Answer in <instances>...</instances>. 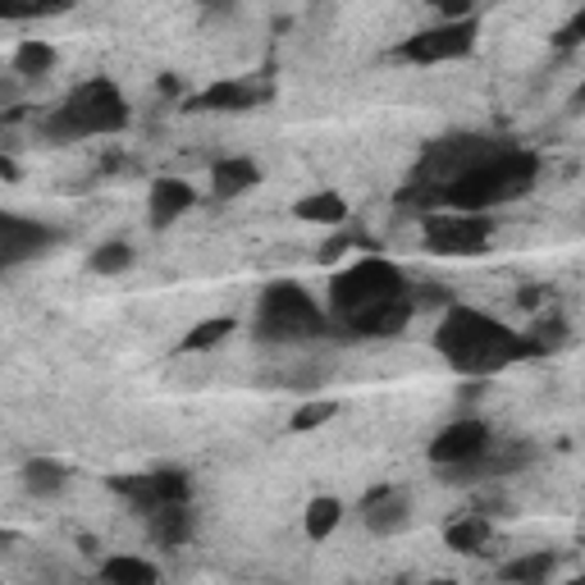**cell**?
Segmentation results:
<instances>
[{
    "instance_id": "6da1fadb",
    "label": "cell",
    "mask_w": 585,
    "mask_h": 585,
    "mask_svg": "<svg viewBox=\"0 0 585 585\" xmlns=\"http://www.w3.org/2000/svg\"><path fill=\"white\" fill-rule=\"evenodd\" d=\"M435 348L457 375H494L513 362L540 358L526 335H517V329H507L503 320L476 307H448L444 325L435 329Z\"/></svg>"
},
{
    "instance_id": "7a4b0ae2",
    "label": "cell",
    "mask_w": 585,
    "mask_h": 585,
    "mask_svg": "<svg viewBox=\"0 0 585 585\" xmlns=\"http://www.w3.org/2000/svg\"><path fill=\"white\" fill-rule=\"evenodd\" d=\"M540 179V156L526 147H499L485 161H476L467 174L440 192V207H453L457 215H480L490 207H503L513 197H526Z\"/></svg>"
},
{
    "instance_id": "3957f363",
    "label": "cell",
    "mask_w": 585,
    "mask_h": 585,
    "mask_svg": "<svg viewBox=\"0 0 585 585\" xmlns=\"http://www.w3.org/2000/svg\"><path fill=\"white\" fill-rule=\"evenodd\" d=\"M129 129V101L110 79H92L83 87H73L60 110H50L42 119V138L46 142H79V138H101V133H119Z\"/></svg>"
},
{
    "instance_id": "277c9868",
    "label": "cell",
    "mask_w": 585,
    "mask_h": 585,
    "mask_svg": "<svg viewBox=\"0 0 585 585\" xmlns=\"http://www.w3.org/2000/svg\"><path fill=\"white\" fill-rule=\"evenodd\" d=\"M329 335V316L316 307V297L293 284V279H279L261 293L257 307V339L261 343H307Z\"/></svg>"
},
{
    "instance_id": "5b68a950",
    "label": "cell",
    "mask_w": 585,
    "mask_h": 585,
    "mask_svg": "<svg viewBox=\"0 0 585 585\" xmlns=\"http://www.w3.org/2000/svg\"><path fill=\"white\" fill-rule=\"evenodd\" d=\"M407 293V274L385 261V257H362L358 266H348L335 284H329V312L339 320L358 316L375 302H389V297H402Z\"/></svg>"
},
{
    "instance_id": "8992f818",
    "label": "cell",
    "mask_w": 585,
    "mask_h": 585,
    "mask_svg": "<svg viewBox=\"0 0 585 585\" xmlns=\"http://www.w3.org/2000/svg\"><path fill=\"white\" fill-rule=\"evenodd\" d=\"M494 238V220L485 215H440V211H430L421 220V243L430 251H440V257H471V251H485Z\"/></svg>"
},
{
    "instance_id": "52a82bcc",
    "label": "cell",
    "mask_w": 585,
    "mask_h": 585,
    "mask_svg": "<svg viewBox=\"0 0 585 585\" xmlns=\"http://www.w3.org/2000/svg\"><path fill=\"white\" fill-rule=\"evenodd\" d=\"M110 490L133 507V513H156V507H174L192 499L188 471H142V476H110Z\"/></svg>"
},
{
    "instance_id": "ba28073f",
    "label": "cell",
    "mask_w": 585,
    "mask_h": 585,
    "mask_svg": "<svg viewBox=\"0 0 585 585\" xmlns=\"http://www.w3.org/2000/svg\"><path fill=\"white\" fill-rule=\"evenodd\" d=\"M476 33H480V23L476 19H457V23H440V28H425L417 37H407L398 46V56L402 60H412V65H444V60H463L476 50Z\"/></svg>"
},
{
    "instance_id": "9c48e42d",
    "label": "cell",
    "mask_w": 585,
    "mask_h": 585,
    "mask_svg": "<svg viewBox=\"0 0 585 585\" xmlns=\"http://www.w3.org/2000/svg\"><path fill=\"white\" fill-rule=\"evenodd\" d=\"M530 463H536V444L513 440L503 448H480L463 467H444V480L448 485H480V480H494V476H517Z\"/></svg>"
},
{
    "instance_id": "30bf717a",
    "label": "cell",
    "mask_w": 585,
    "mask_h": 585,
    "mask_svg": "<svg viewBox=\"0 0 585 585\" xmlns=\"http://www.w3.org/2000/svg\"><path fill=\"white\" fill-rule=\"evenodd\" d=\"M56 243H60V234L50 224H37V220L0 211V270L33 261V257H42V251L56 247Z\"/></svg>"
},
{
    "instance_id": "8fae6325",
    "label": "cell",
    "mask_w": 585,
    "mask_h": 585,
    "mask_svg": "<svg viewBox=\"0 0 585 585\" xmlns=\"http://www.w3.org/2000/svg\"><path fill=\"white\" fill-rule=\"evenodd\" d=\"M480 448H490V425L485 421H453L430 440V463L435 467H463Z\"/></svg>"
},
{
    "instance_id": "7c38bea8",
    "label": "cell",
    "mask_w": 585,
    "mask_h": 585,
    "mask_svg": "<svg viewBox=\"0 0 585 585\" xmlns=\"http://www.w3.org/2000/svg\"><path fill=\"white\" fill-rule=\"evenodd\" d=\"M412 297H389V302H375V307H366V312H358V316H348L343 320V329L352 339H394V335H402L407 329V320H412Z\"/></svg>"
},
{
    "instance_id": "4fadbf2b",
    "label": "cell",
    "mask_w": 585,
    "mask_h": 585,
    "mask_svg": "<svg viewBox=\"0 0 585 585\" xmlns=\"http://www.w3.org/2000/svg\"><path fill=\"white\" fill-rule=\"evenodd\" d=\"M261 101H270V83H257V79H229V83H215L207 87L201 96L188 101V110L192 115H207V110H229V115H238V110H257Z\"/></svg>"
},
{
    "instance_id": "5bb4252c",
    "label": "cell",
    "mask_w": 585,
    "mask_h": 585,
    "mask_svg": "<svg viewBox=\"0 0 585 585\" xmlns=\"http://www.w3.org/2000/svg\"><path fill=\"white\" fill-rule=\"evenodd\" d=\"M407 517H412V499L394 485H379L362 499V522H366L371 536H394V530L407 526Z\"/></svg>"
},
{
    "instance_id": "9a60e30c",
    "label": "cell",
    "mask_w": 585,
    "mask_h": 585,
    "mask_svg": "<svg viewBox=\"0 0 585 585\" xmlns=\"http://www.w3.org/2000/svg\"><path fill=\"white\" fill-rule=\"evenodd\" d=\"M147 536H151V545H161V549H184L197 536V513L188 503L156 507V513H147Z\"/></svg>"
},
{
    "instance_id": "2e32d148",
    "label": "cell",
    "mask_w": 585,
    "mask_h": 585,
    "mask_svg": "<svg viewBox=\"0 0 585 585\" xmlns=\"http://www.w3.org/2000/svg\"><path fill=\"white\" fill-rule=\"evenodd\" d=\"M192 188L184 179H156L151 184V224L156 229H169L174 220H179L188 207H192Z\"/></svg>"
},
{
    "instance_id": "e0dca14e",
    "label": "cell",
    "mask_w": 585,
    "mask_h": 585,
    "mask_svg": "<svg viewBox=\"0 0 585 585\" xmlns=\"http://www.w3.org/2000/svg\"><path fill=\"white\" fill-rule=\"evenodd\" d=\"M257 184H261V169H257V161H247V156H229V161H220L211 169V192L220 201L243 197L247 188H257Z\"/></svg>"
},
{
    "instance_id": "ac0fdd59",
    "label": "cell",
    "mask_w": 585,
    "mask_h": 585,
    "mask_svg": "<svg viewBox=\"0 0 585 585\" xmlns=\"http://www.w3.org/2000/svg\"><path fill=\"white\" fill-rule=\"evenodd\" d=\"M65 485H69V467L56 463V457H33V463L23 467V490L37 499H56Z\"/></svg>"
},
{
    "instance_id": "d6986e66",
    "label": "cell",
    "mask_w": 585,
    "mask_h": 585,
    "mask_svg": "<svg viewBox=\"0 0 585 585\" xmlns=\"http://www.w3.org/2000/svg\"><path fill=\"white\" fill-rule=\"evenodd\" d=\"M553 568H558V553L540 549V553H522V558H513V563H503L499 576L507 585H545L553 576Z\"/></svg>"
},
{
    "instance_id": "ffe728a7",
    "label": "cell",
    "mask_w": 585,
    "mask_h": 585,
    "mask_svg": "<svg viewBox=\"0 0 585 585\" xmlns=\"http://www.w3.org/2000/svg\"><path fill=\"white\" fill-rule=\"evenodd\" d=\"M444 545H448L453 553H485V545H490V522L476 517V513L457 517V522H448V530H444Z\"/></svg>"
},
{
    "instance_id": "44dd1931",
    "label": "cell",
    "mask_w": 585,
    "mask_h": 585,
    "mask_svg": "<svg viewBox=\"0 0 585 585\" xmlns=\"http://www.w3.org/2000/svg\"><path fill=\"white\" fill-rule=\"evenodd\" d=\"M297 220H307V224H329V229H339L348 220V201L339 192H312V197H302L297 207H293Z\"/></svg>"
},
{
    "instance_id": "7402d4cb",
    "label": "cell",
    "mask_w": 585,
    "mask_h": 585,
    "mask_svg": "<svg viewBox=\"0 0 585 585\" xmlns=\"http://www.w3.org/2000/svg\"><path fill=\"white\" fill-rule=\"evenodd\" d=\"M101 581H106V585H156L161 576H156V568H151L147 558L119 553V558H110V563L101 568Z\"/></svg>"
},
{
    "instance_id": "603a6c76",
    "label": "cell",
    "mask_w": 585,
    "mask_h": 585,
    "mask_svg": "<svg viewBox=\"0 0 585 585\" xmlns=\"http://www.w3.org/2000/svg\"><path fill=\"white\" fill-rule=\"evenodd\" d=\"M50 69H56V46H50V42H23L19 50H14V73H19V79L23 83H28V79H42V73H50Z\"/></svg>"
},
{
    "instance_id": "cb8c5ba5",
    "label": "cell",
    "mask_w": 585,
    "mask_h": 585,
    "mask_svg": "<svg viewBox=\"0 0 585 585\" xmlns=\"http://www.w3.org/2000/svg\"><path fill=\"white\" fill-rule=\"evenodd\" d=\"M339 522H343V503L325 494V499H312L307 522H302V526H307V536H312V540H329V536L339 530Z\"/></svg>"
},
{
    "instance_id": "d4e9b609",
    "label": "cell",
    "mask_w": 585,
    "mask_h": 585,
    "mask_svg": "<svg viewBox=\"0 0 585 585\" xmlns=\"http://www.w3.org/2000/svg\"><path fill=\"white\" fill-rule=\"evenodd\" d=\"M229 329H234V320H229V316H211V320H201V325H192L188 335H184L179 352H207V348H215V343H224V339H229Z\"/></svg>"
},
{
    "instance_id": "484cf974",
    "label": "cell",
    "mask_w": 585,
    "mask_h": 585,
    "mask_svg": "<svg viewBox=\"0 0 585 585\" xmlns=\"http://www.w3.org/2000/svg\"><path fill=\"white\" fill-rule=\"evenodd\" d=\"M129 266H133V247L129 243H101L92 251V270L96 274H124Z\"/></svg>"
},
{
    "instance_id": "4316f807",
    "label": "cell",
    "mask_w": 585,
    "mask_h": 585,
    "mask_svg": "<svg viewBox=\"0 0 585 585\" xmlns=\"http://www.w3.org/2000/svg\"><path fill=\"white\" fill-rule=\"evenodd\" d=\"M335 412H339V402H307L302 412H293V430H316V425H325Z\"/></svg>"
},
{
    "instance_id": "83f0119b",
    "label": "cell",
    "mask_w": 585,
    "mask_h": 585,
    "mask_svg": "<svg viewBox=\"0 0 585 585\" xmlns=\"http://www.w3.org/2000/svg\"><path fill=\"white\" fill-rule=\"evenodd\" d=\"M358 243H366V247H371V238H352V234H339V238H329V243H325V247L316 251V261H320V266H329V261H339V257H343V251H348V247H358Z\"/></svg>"
},
{
    "instance_id": "f1b7e54d",
    "label": "cell",
    "mask_w": 585,
    "mask_h": 585,
    "mask_svg": "<svg viewBox=\"0 0 585 585\" xmlns=\"http://www.w3.org/2000/svg\"><path fill=\"white\" fill-rule=\"evenodd\" d=\"M46 14H60V5H10V0H0V19H46Z\"/></svg>"
},
{
    "instance_id": "f546056e",
    "label": "cell",
    "mask_w": 585,
    "mask_h": 585,
    "mask_svg": "<svg viewBox=\"0 0 585 585\" xmlns=\"http://www.w3.org/2000/svg\"><path fill=\"white\" fill-rule=\"evenodd\" d=\"M581 37H585V10H576V14H572V23L553 37V46H558V50H572V46H581Z\"/></svg>"
},
{
    "instance_id": "4dcf8cb0",
    "label": "cell",
    "mask_w": 585,
    "mask_h": 585,
    "mask_svg": "<svg viewBox=\"0 0 585 585\" xmlns=\"http://www.w3.org/2000/svg\"><path fill=\"white\" fill-rule=\"evenodd\" d=\"M19 92H23V79H0V106H19Z\"/></svg>"
},
{
    "instance_id": "1f68e13d",
    "label": "cell",
    "mask_w": 585,
    "mask_h": 585,
    "mask_svg": "<svg viewBox=\"0 0 585 585\" xmlns=\"http://www.w3.org/2000/svg\"><path fill=\"white\" fill-rule=\"evenodd\" d=\"M0 179H5V184H19V165H14L10 156H0Z\"/></svg>"
},
{
    "instance_id": "d6a6232c",
    "label": "cell",
    "mask_w": 585,
    "mask_h": 585,
    "mask_svg": "<svg viewBox=\"0 0 585 585\" xmlns=\"http://www.w3.org/2000/svg\"><path fill=\"white\" fill-rule=\"evenodd\" d=\"M161 92H165V96H179V79H174V73H165V79H161Z\"/></svg>"
},
{
    "instance_id": "836d02e7",
    "label": "cell",
    "mask_w": 585,
    "mask_h": 585,
    "mask_svg": "<svg viewBox=\"0 0 585 585\" xmlns=\"http://www.w3.org/2000/svg\"><path fill=\"white\" fill-rule=\"evenodd\" d=\"M430 585H457V581H430Z\"/></svg>"
},
{
    "instance_id": "e575fe53",
    "label": "cell",
    "mask_w": 585,
    "mask_h": 585,
    "mask_svg": "<svg viewBox=\"0 0 585 585\" xmlns=\"http://www.w3.org/2000/svg\"><path fill=\"white\" fill-rule=\"evenodd\" d=\"M394 585H407V581H394Z\"/></svg>"
},
{
    "instance_id": "d590c367",
    "label": "cell",
    "mask_w": 585,
    "mask_h": 585,
    "mask_svg": "<svg viewBox=\"0 0 585 585\" xmlns=\"http://www.w3.org/2000/svg\"><path fill=\"white\" fill-rule=\"evenodd\" d=\"M572 585H581V581H572Z\"/></svg>"
}]
</instances>
